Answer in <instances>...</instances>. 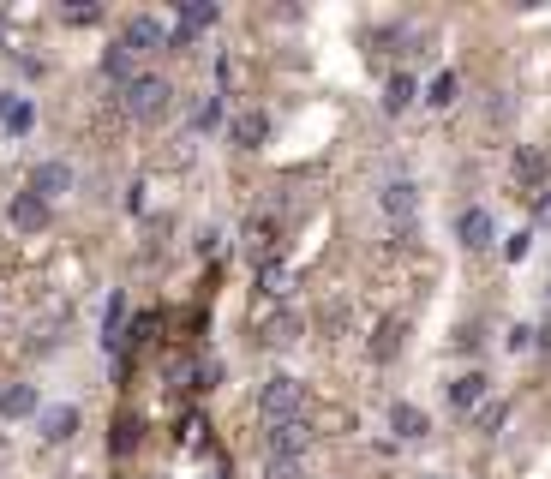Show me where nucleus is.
I'll return each instance as SVG.
<instances>
[{"mask_svg":"<svg viewBox=\"0 0 551 479\" xmlns=\"http://www.w3.org/2000/svg\"><path fill=\"white\" fill-rule=\"evenodd\" d=\"M402 354V324L396 318H384L378 324V336H372V360H396Z\"/></svg>","mask_w":551,"mask_h":479,"instance_id":"nucleus-17","label":"nucleus"},{"mask_svg":"<svg viewBox=\"0 0 551 479\" xmlns=\"http://www.w3.org/2000/svg\"><path fill=\"white\" fill-rule=\"evenodd\" d=\"M426 479H444V474H426Z\"/></svg>","mask_w":551,"mask_h":479,"instance_id":"nucleus-28","label":"nucleus"},{"mask_svg":"<svg viewBox=\"0 0 551 479\" xmlns=\"http://www.w3.org/2000/svg\"><path fill=\"white\" fill-rule=\"evenodd\" d=\"M528 252H534V228H516V234H504V258H510V264H522Z\"/></svg>","mask_w":551,"mask_h":479,"instance_id":"nucleus-20","label":"nucleus"},{"mask_svg":"<svg viewBox=\"0 0 551 479\" xmlns=\"http://www.w3.org/2000/svg\"><path fill=\"white\" fill-rule=\"evenodd\" d=\"M414 204H420V186H414L408 174H390V180L378 186V210H384L402 234H408V222H414Z\"/></svg>","mask_w":551,"mask_h":479,"instance_id":"nucleus-3","label":"nucleus"},{"mask_svg":"<svg viewBox=\"0 0 551 479\" xmlns=\"http://www.w3.org/2000/svg\"><path fill=\"white\" fill-rule=\"evenodd\" d=\"M510 168H516V180H522V186H528L534 198H540V192L551 186V156L540 150V144H522V150L510 156Z\"/></svg>","mask_w":551,"mask_h":479,"instance_id":"nucleus-5","label":"nucleus"},{"mask_svg":"<svg viewBox=\"0 0 551 479\" xmlns=\"http://www.w3.org/2000/svg\"><path fill=\"white\" fill-rule=\"evenodd\" d=\"M168 102H174L168 78H156V72H132V84H126V108H132L138 120H162Z\"/></svg>","mask_w":551,"mask_h":479,"instance_id":"nucleus-2","label":"nucleus"},{"mask_svg":"<svg viewBox=\"0 0 551 479\" xmlns=\"http://www.w3.org/2000/svg\"><path fill=\"white\" fill-rule=\"evenodd\" d=\"M390 432H396L402 444H420V438L432 432V420H426V408H414V402H390Z\"/></svg>","mask_w":551,"mask_h":479,"instance_id":"nucleus-10","label":"nucleus"},{"mask_svg":"<svg viewBox=\"0 0 551 479\" xmlns=\"http://www.w3.org/2000/svg\"><path fill=\"white\" fill-rule=\"evenodd\" d=\"M456 90H462V78H456V72H438V78H432V90H426V102H432V108H450V102H456Z\"/></svg>","mask_w":551,"mask_h":479,"instance_id":"nucleus-18","label":"nucleus"},{"mask_svg":"<svg viewBox=\"0 0 551 479\" xmlns=\"http://www.w3.org/2000/svg\"><path fill=\"white\" fill-rule=\"evenodd\" d=\"M414 96H420V78H414V72H390V84H384V114H408Z\"/></svg>","mask_w":551,"mask_h":479,"instance_id":"nucleus-14","label":"nucleus"},{"mask_svg":"<svg viewBox=\"0 0 551 479\" xmlns=\"http://www.w3.org/2000/svg\"><path fill=\"white\" fill-rule=\"evenodd\" d=\"M480 426H486V432H498V426H504V402H492V408L480 414Z\"/></svg>","mask_w":551,"mask_h":479,"instance_id":"nucleus-25","label":"nucleus"},{"mask_svg":"<svg viewBox=\"0 0 551 479\" xmlns=\"http://www.w3.org/2000/svg\"><path fill=\"white\" fill-rule=\"evenodd\" d=\"M120 48H126V54H144V48H168V30H162L156 18H132Z\"/></svg>","mask_w":551,"mask_h":479,"instance_id":"nucleus-13","label":"nucleus"},{"mask_svg":"<svg viewBox=\"0 0 551 479\" xmlns=\"http://www.w3.org/2000/svg\"><path fill=\"white\" fill-rule=\"evenodd\" d=\"M540 228H551V186L540 192Z\"/></svg>","mask_w":551,"mask_h":479,"instance_id":"nucleus-26","label":"nucleus"},{"mask_svg":"<svg viewBox=\"0 0 551 479\" xmlns=\"http://www.w3.org/2000/svg\"><path fill=\"white\" fill-rule=\"evenodd\" d=\"M264 479H306V474H300V462H276V456H270V462H264Z\"/></svg>","mask_w":551,"mask_h":479,"instance_id":"nucleus-24","label":"nucleus"},{"mask_svg":"<svg viewBox=\"0 0 551 479\" xmlns=\"http://www.w3.org/2000/svg\"><path fill=\"white\" fill-rule=\"evenodd\" d=\"M546 294H551V288H546Z\"/></svg>","mask_w":551,"mask_h":479,"instance_id":"nucleus-29","label":"nucleus"},{"mask_svg":"<svg viewBox=\"0 0 551 479\" xmlns=\"http://www.w3.org/2000/svg\"><path fill=\"white\" fill-rule=\"evenodd\" d=\"M270 342H282V348H288V342H300V318H294V312H282V318H276V330H270Z\"/></svg>","mask_w":551,"mask_h":479,"instance_id":"nucleus-22","label":"nucleus"},{"mask_svg":"<svg viewBox=\"0 0 551 479\" xmlns=\"http://www.w3.org/2000/svg\"><path fill=\"white\" fill-rule=\"evenodd\" d=\"M36 432H42L48 444H66V438L78 432V408H72V402H54V408H36Z\"/></svg>","mask_w":551,"mask_h":479,"instance_id":"nucleus-9","label":"nucleus"},{"mask_svg":"<svg viewBox=\"0 0 551 479\" xmlns=\"http://www.w3.org/2000/svg\"><path fill=\"white\" fill-rule=\"evenodd\" d=\"M504 348H510V354H528V348H540V336H534V324H516Z\"/></svg>","mask_w":551,"mask_h":479,"instance_id":"nucleus-23","label":"nucleus"},{"mask_svg":"<svg viewBox=\"0 0 551 479\" xmlns=\"http://www.w3.org/2000/svg\"><path fill=\"white\" fill-rule=\"evenodd\" d=\"M60 192H72V162H60V156H48V162H36L30 168V198H60Z\"/></svg>","mask_w":551,"mask_h":479,"instance_id":"nucleus-6","label":"nucleus"},{"mask_svg":"<svg viewBox=\"0 0 551 479\" xmlns=\"http://www.w3.org/2000/svg\"><path fill=\"white\" fill-rule=\"evenodd\" d=\"M0 126H6L12 138H24V132L36 126V102L18 96V90H6V96H0Z\"/></svg>","mask_w":551,"mask_h":479,"instance_id":"nucleus-11","label":"nucleus"},{"mask_svg":"<svg viewBox=\"0 0 551 479\" xmlns=\"http://www.w3.org/2000/svg\"><path fill=\"white\" fill-rule=\"evenodd\" d=\"M264 444H270V456H276V462H300V456H306V444H312V426H306V420L264 426Z\"/></svg>","mask_w":551,"mask_h":479,"instance_id":"nucleus-4","label":"nucleus"},{"mask_svg":"<svg viewBox=\"0 0 551 479\" xmlns=\"http://www.w3.org/2000/svg\"><path fill=\"white\" fill-rule=\"evenodd\" d=\"M456 234H462V246H468V252H486V246L498 240V222H492V210H486V204H468V210L456 216Z\"/></svg>","mask_w":551,"mask_h":479,"instance_id":"nucleus-7","label":"nucleus"},{"mask_svg":"<svg viewBox=\"0 0 551 479\" xmlns=\"http://www.w3.org/2000/svg\"><path fill=\"white\" fill-rule=\"evenodd\" d=\"M42 222H48V204H42V198H30V192H18V198H12V228L36 234Z\"/></svg>","mask_w":551,"mask_h":479,"instance_id":"nucleus-15","label":"nucleus"},{"mask_svg":"<svg viewBox=\"0 0 551 479\" xmlns=\"http://www.w3.org/2000/svg\"><path fill=\"white\" fill-rule=\"evenodd\" d=\"M102 72H108V78H120V84H132V54H126V48L114 42V48L102 54Z\"/></svg>","mask_w":551,"mask_h":479,"instance_id":"nucleus-19","label":"nucleus"},{"mask_svg":"<svg viewBox=\"0 0 551 479\" xmlns=\"http://www.w3.org/2000/svg\"><path fill=\"white\" fill-rule=\"evenodd\" d=\"M258 414H264V426L306 420V390H300V378H288V372L264 378V390H258Z\"/></svg>","mask_w":551,"mask_h":479,"instance_id":"nucleus-1","label":"nucleus"},{"mask_svg":"<svg viewBox=\"0 0 551 479\" xmlns=\"http://www.w3.org/2000/svg\"><path fill=\"white\" fill-rule=\"evenodd\" d=\"M24 414H36V390H30V384L0 390V420H24Z\"/></svg>","mask_w":551,"mask_h":479,"instance_id":"nucleus-16","label":"nucleus"},{"mask_svg":"<svg viewBox=\"0 0 551 479\" xmlns=\"http://www.w3.org/2000/svg\"><path fill=\"white\" fill-rule=\"evenodd\" d=\"M534 336H546V354H551V318H546V330H534Z\"/></svg>","mask_w":551,"mask_h":479,"instance_id":"nucleus-27","label":"nucleus"},{"mask_svg":"<svg viewBox=\"0 0 551 479\" xmlns=\"http://www.w3.org/2000/svg\"><path fill=\"white\" fill-rule=\"evenodd\" d=\"M228 138H234L240 150H264V138H270V114H264V108L234 114V120H228Z\"/></svg>","mask_w":551,"mask_h":479,"instance_id":"nucleus-8","label":"nucleus"},{"mask_svg":"<svg viewBox=\"0 0 551 479\" xmlns=\"http://www.w3.org/2000/svg\"><path fill=\"white\" fill-rule=\"evenodd\" d=\"M486 390H492V378H486V372H462V378L450 384V408H462V414H474V408L486 402Z\"/></svg>","mask_w":551,"mask_h":479,"instance_id":"nucleus-12","label":"nucleus"},{"mask_svg":"<svg viewBox=\"0 0 551 479\" xmlns=\"http://www.w3.org/2000/svg\"><path fill=\"white\" fill-rule=\"evenodd\" d=\"M222 108H228V102H222V90H216V96H204V108H198V126H204V132H210V126H222Z\"/></svg>","mask_w":551,"mask_h":479,"instance_id":"nucleus-21","label":"nucleus"}]
</instances>
